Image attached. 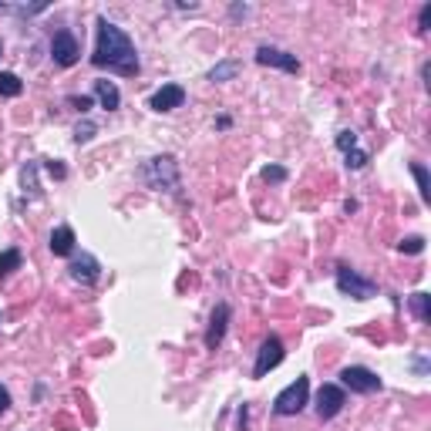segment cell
Instances as JSON below:
<instances>
[{
	"label": "cell",
	"instance_id": "cell-3",
	"mask_svg": "<svg viewBox=\"0 0 431 431\" xmlns=\"http://www.w3.org/2000/svg\"><path fill=\"white\" fill-rule=\"evenodd\" d=\"M307 404H310V381L300 374L293 384H286V388L277 394V401H273V414L290 418V414H300Z\"/></svg>",
	"mask_w": 431,
	"mask_h": 431
},
{
	"label": "cell",
	"instance_id": "cell-20",
	"mask_svg": "<svg viewBox=\"0 0 431 431\" xmlns=\"http://www.w3.org/2000/svg\"><path fill=\"white\" fill-rule=\"evenodd\" d=\"M344 155H347V169H364L371 162V155L364 149H351V152H344Z\"/></svg>",
	"mask_w": 431,
	"mask_h": 431
},
{
	"label": "cell",
	"instance_id": "cell-26",
	"mask_svg": "<svg viewBox=\"0 0 431 431\" xmlns=\"http://www.w3.org/2000/svg\"><path fill=\"white\" fill-rule=\"evenodd\" d=\"M428 27H431V3H425V7H421V17H418V31L425 34Z\"/></svg>",
	"mask_w": 431,
	"mask_h": 431
},
{
	"label": "cell",
	"instance_id": "cell-6",
	"mask_svg": "<svg viewBox=\"0 0 431 431\" xmlns=\"http://www.w3.org/2000/svg\"><path fill=\"white\" fill-rule=\"evenodd\" d=\"M340 384L351 388L354 394H374L381 391V377L371 371V367H360V364H351L340 371Z\"/></svg>",
	"mask_w": 431,
	"mask_h": 431
},
{
	"label": "cell",
	"instance_id": "cell-9",
	"mask_svg": "<svg viewBox=\"0 0 431 431\" xmlns=\"http://www.w3.org/2000/svg\"><path fill=\"white\" fill-rule=\"evenodd\" d=\"M256 61H260V64H266V68L290 71V75H297V71H300V61H297V54L280 51V48H270V44H260V48H256Z\"/></svg>",
	"mask_w": 431,
	"mask_h": 431
},
{
	"label": "cell",
	"instance_id": "cell-15",
	"mask_svg": "<svg viewBox=\"0 0 431 431\" xmlns=\"http://www.w3.org/2000/svg\"><path fill=\"white\" fill-rule=\"evenodd\" d=\"M243 71V64L240 61H219L212 71H209V81H216V85H223V81H233V78Z\"/></svg>",
	"mask_w": 431,
	"mask_h": 431
},
{
	"label": "cell",
	"instance_id": "cell-8",
	"mask_svg": "<svg viewBox=\"0 0 431 431\" xmlns=\"http://www.w3.org/2000/svg\"><path fill=\"white\" fill-rule=\"evenodd\" d=\"M280 360H283V340L280 337H270L263 340V347H260V354H256V364H253V377H266L273 367H280Z\"/></svg>",
	"mask_w": 431,
	"mask_h": 431
},
{
	"label": "cell",
	"instance_id": "cell-14",
	"mask_svg": "<svg viewBox=\"0 0 431 431\" xmlns=\"http://www.w3.org/2000/svg\"><path fill=\"white\" fill-rule=\"evenodd\" d=\"M94 98L101 101L105 112H118V105H122V94L115 88V81H94Z\"/></svg>",
	"mask_w": 431,
	"mask_h": 431
},
{
	"label": "cell",
	"instance_id": "cell-25",
	"mask_svg": "<svg viewBox=\"0 0 431 431\" xmlns=\"http://www.w3.org/2000/svg\"><path fill=\"white\" fill-rule=\"evenodd\" d=\"M68 101H71V105H75V108H78L81 115H85L88 108H92V98H88V94H75V98H68Z\"/></svg>",
	"mask_w": 431,
	"mask_h": 431
},
{
	"label": "cell",
	"instance_id": "cell-13",
	"mask_svg": "<svg viewBox=\"0 0 431 431\" xmlns=\"http://www.w3.org/2000/svg\"><path fill=\"white\" fill-rule=\"evenodd\" d=\"M75 229H71V226H57L54 233H51V253H54V256H71V253H75Z\"/></svg>",
	"mask_w": 431,
	"mask_h": 431
},
{
	"label": "cell",
	"instance_id": "cell-10",
	"mask_svg": "<svg viewBox=\"0 0 431 431\" xmlns=\"http://www.w3.org/2000/svg\"><path fill=\"white\" fill-rule=\"evenodd\" d=\"M182 101H186V88H182V85H162V88L149 98V108L159 115H166V112L182 108Z\"/></svg>",
	"mask_w": 431,
	"mask_h": 431
},
{
	"label": "cell",
	"instance_id": "cell-4",
	"mask_svg": "<svg viewBox=\"0 0 431 431\" xmlns=\"http://www.w3.org/2000/svg\"><path fill=\"white\" fill-rule=\"evenodd\" d=\"M337 290L347 293V297H354V300H371V297H377V283L367 280V277H360L351 266H337Z\"/></svg>",
	"mask_w": 431,
	"mask_h": 431
},
{
	"label": "cell",
	"instance_id": "cell-2",
	"mask_svg": "<svg viewBox=\"0 0 431 431\" xmlns=\"http://www.w3.org/2000/svg\"><path fill=\"white\" fill-rule=\"evenodd\" d=\"M138 175L155 192H179V162H175V155H155L138 169Z\"/></svg>",
	"mask_w": 431,
	"mask_h": 431
},
{
	"label": "cell",
	"instance_id": "cell-7",
	"mask_svg": "<svg viewBox=\"0 0 431 431\" xmlns=\"http://www.w3.org/2000/svg\"><path fill=\"white\" fill-rule=\"evenodd\" d=\"M344 404H347V394H344V388H337V384H323L317 391V418L320 421L337 418V414L344 411Z\"/></svg>",
	"mask_w": 431,
	"mask_h": 431
},
{
	"label": "cell",
	"instance_id": "cell-17",
	"mask_svg": "<svg viewBox=\"0 0 431 431\" xmlns=\"http://www.w3.org/2000/svg\"><path fill=\"white\" fill-rule=\"evenodd\" d=\"M411 175H414V182H418V196H421V203H428V199H431V179H428V169H425L421 162H411Z\"/></svg>",
	"mask_w": 431,
	"mask_h": 431
},
{
	"label": "cell",
	"instance_id": "cell-21",
	"mask_svg": "<svg viewBox=\"0 0 431 431\" xmlns=\"http://www.w3.org/2000/svg\"><path fill=\"white\" fill-rule=\"evenodd\" d=\"M397 249H401V253H421V249H425V240H421V236H408V240H401V243H397Z\"/></svg>",
	"mask_w": 431,
	"mask_h": 431
},
{
	"label": "cell",
	"instance_id": "cell-23",
	"mask_svg": "<svg viewBox=\"0 0 431 431\" xmlns=\"http://www.w3.org/2000/svg\"><path fill=\"white\" fill-rule=\"evenodd\" d=\"M337 149H340V152L357 149V135H354V131H347V129L337 131Z\"/></svg>",
	"mask_w": 431,
	"mask_h": 431
},
{
	"label": "cell",
	"instance_id": "cell-19",
	"mask_svg": "<svg viewBox=\"0 0 431 431\" xmlns=\"http://www.w3.org/2000/svg\"><path fill=\"white\" fill-rule=\"evenodd\" d=\"M411 310H414V317L421 320V323H428V320H431V297H428V293H414V297H411Z\"/></svg>",
	"mask_w": 431,
	"mask_h": 431
},
{
	"label": "cell",
	"instance_id": "cell-16",
	"mask_svg": "<svg viewBox=\"0 0 431 431\" xmlns=\"http://www.w3.org/2000/svg\"><path fill=\"white\" fill-rule=\"evenodd\" d=\"M24 92V81L14 71H0V98H17Z\"/></svg>",
	"mask_w": 431,
	"mask_h": 431
},
{
	"label": "cell",
	"instance_id": "cell-18",
	"mask_svg": "<svg viewBox=\"0 0 431 431\" xmlns=\"http://www.w3.org/2000/svg\"><path fill=\"white\" fill-rule=\"evenodd\" d=\"M20 263H24L20 249H3V253H0V280L10 277L14 270H20Z\"/></svg>",
	"mask_w": 431,
	"mask_h": 431
},
{
	"label": "cell",
	"instance_id": "cell-1",
	"mask_svg": "<svg viewBox=\"0 0 431 431\" xmlns=\"http://www.w3.org/2000/svg\"><path fill=\"white\" fill-rule=\"evenodd\" d=\"M92 64L94 68H108V71L125 75V78H135L142 71L138 51H135L131 38L108 17H98V44H94Z\"/></svg>",
	"mask_w": 431,
	"mask_h": 431
},
{
	"label": "cell",
	"instance_id": "cell-27",
	"mask_svg": "<svg viewBox=\"0 0 431 431\" xmlns=\"http://www.w3.org/2000/svg\"><path fill=\"white\" fill-rule=\"evenodd\" d=\"M48 172H51L54 179H64V175H68V169H64L61 162H48Z\"/></svg>",
	"mask_w": 431,
	"mask_h": 431
},
{
	"label": "cell",
	"instance_id": "cell-24",
	"mask_svg": "<svg viewBox=\"0 0 431 431\" xmlns=\"http://www.w3.org/2000/svg\"><path fill=\"white\" fill-rule=\"evenodd\" d=\"M92 135H94V125L92 122H85V125H78L75 129V142H88Z\"/></svg>",
	"mask_w": 431,
	"mask_h": 431
},
{
	"label": "cell",
	"instance_id": "cell-28",
	"mask_svg": "<svg viewBox=\"0 0 431 431\" xmlns=\"http://www.w3.org/2000/svg\"><path fill=\"white\" fill-rule=\"evenodd\" d=\"M7 408H10V391L0 388V414H7Z\"/></svg>",
	"mask_w": 431,
	"mask_h": 431
},
{
	"label": "cell",
	"instance_id": "cell-22",
	"mask_svg": "<svg viewBox=\"0 0 431 431\" xmlns=\"http://www.w3.org/2000/svg\"><path fill=\"white\" fill-rule=\"evenodd\" d=\"M260 175H263V182H283V179H286V169H283V166H266Z\"/></svg>",
	"mask_w": 431,
	"mask_h": 431
},
{
	"label": "cell",
	"instance_id": "cell-12",
	"mask_svg": "<svg viewBox=\"0 0 431 431\" xmlns=\"http://www.w3.org/2000/svg\"><path fill=\"white\" fill-rule=\"evenodd\" d=\"M226 327H229V303H216L212 317H209V330H206V347L216 351L226 337Z\"/></svg>",
	"mask_w": 431,
	"mask_h": 431
},
{
	"label": "cell",
	"instance_id": "cell-5",
	"mask_svg": "<svg viewBox=\"0 0 431 431\" xmlns=\"http://www.w3.org/2000/svg\"><path fill=\"white\" fill-rule=\"evenodd\" d=\"M51 57H54L57 68H71V64H78L81 44H78V38L68 31V27L54 31V38H51Z\"/></svg>",
	"mask_w": 431,
	"mask_h": 431
},
{
	"label": "cell",
	"instance_id": "cell-11",
	"mask_svg": "<svg viewBox=\"0 0 431 431\" xmlns=\"http://www.w3.org/2000/svg\"><path fill=\"white\" fill-rule=\"evenodd\" d=\"M68 273H71V280L75 283H94L98 277H101V263L94 260L92 253H81V256H75L71 260V266H68Z\"/></svg>",
	"mask_w": 431,
	"mask_h": 431
},
{
	"label": "cell",
	"instance_id": "cell-29",
	"mask_svg": "<svg viewBox=\"0 0 431 431\" xmlns=\"http://www.w3.org/2000/svg\"><path fill=\"white\" fill-rule=\"evenodd\" d=\"M0 54H3V48H0Z\"/></svg>",
	"mask_w": 431,
	"mask_h": 431
}]
</instances>
